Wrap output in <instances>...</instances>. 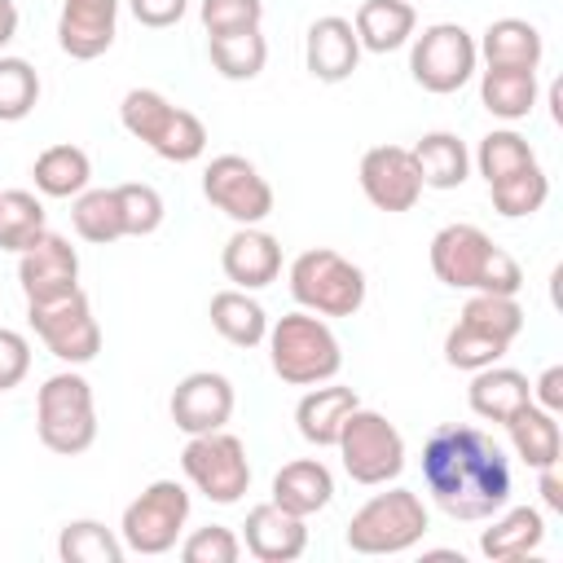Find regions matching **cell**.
Segmentation results:
<instances>
[{
	"label": "cell",
	"instance_id": "obj_48",
	"mask_svg": "<svg viewBox=\"0 0 563 563\" xmlns=\"http://www.w3.org/2000/svg\"><path fill=\"white\" fill-rule=\"evenodd\" d=\"M18 35V4L13 0H0V48Z\"/></svg>",
	"mask_w": 563,
	"mask_h": 563
},
{
	"label": "cell",
	"instance_id": "obj_16",
	"mask_svg": "<svg viewBox=\"0 0 563 563\" xmlns=\"http://www.w3.org/2000/svg\"><path fill=\"white\" fill-rule=\"evenodd\" d=\"M233 383L216 369H194L176 383L167 409H172V422L185 431V435H202V431H220L229 418H233Z\"/></svg>",
	"mask_w": 563,
	"mask_h": 563
},
{
	"label": "cell",
	"instance_id": "obj_15",
	"mask_svg": "<svg viewBox=\"0 0 563 563\" xmlns=\"http://www.w3.org/2000/svg\"><path fill=\"white\" fill-rule=\"evenodd\" d=\"M18 286L26 295V303H48V299H62L79 286V251L44 229L22 255H18Z\"/></svg>",
	"mask_w": 563,
	"mask_h": 563
},
{
	"label": "cell",
	"instance_id": "obj_41",
	"mask_svg": "<svg viewBox=\"0 0 563 563\" xmlns=\"http://www.w3.org/2000/svg\"><path fill=\"white\" fill-rule=\"evenodd\" d=\"M114 194H119V211H123V238H150L163 224L167 207L154 185L128 180V185H114Z\"/></svg>",
	"mask_w": 563,
	"mask_h": 563
},
{
	"label": "cell",
	"instance_id": "obj_25",
	"mask_svg": "<svg viewBox=\"0 0 563 563\" xmlns=\"http://www.w3.org/2000/svg\"><path fill=\"white\" fill-rule=\"evenodd\" d=\"M532 400V383L528 374L510 369V365H484L471 374V387H466V405L475 418L484 422H506L515 409H523Z\"/></svg>",
	"mask_w": 563,
	"mask_h": 563
},
{
	"label": "cell",
	"instance_id": "obj_36",
	"mask_svg": "<svg viewBox=\"0 0 563 563\" xmlns=\"http://www.w3.org/2000/svg\"><path fill=\"white\" fill-rule=\"evenodd\" d=\"M44 202L31 189H4L0 194V251L22 255L44 233Z\"/></svg>",
	"mask_w": 563,
	"mask_h": 563
},
{
	"label": "cell",
	"instance_id": "obj_27",
	"mask_svg": "<svg viewBox=\"0 0 563 563\" xmlns=\"http://www.w3.org/2000/svg\"><path fill=\"white\" fill-rule=\"evenodd\" d=\"M506 435H510V449L523 466L541 471V466H559V453H563V431H559V413H545L541 405H523L515 409L506 422Z\"/></svg>",
	"mask_w": 563,
	"mask_h": 563
},
{
	"label": "cell",
	"instance_id": "obj_47",
	"mask_svg": "<svg viewBox=\"0 0 563 563\" xmlns=\"http://www.w3.org/2000/svg\"><path fill=\"white\" fill-rule=\"evenodd\" d=\"M537 493H541V506L550 515H563V479H559V466H541L537 471Z\"/></svg>",
	"mask_w": 563,
	"mask_h": 563
},
{
	"label": "cell",
	"instance_id": "obj_45",
	"mask_svg": "<svg viewBox=\"0 0 563 563\" xmlns=\"http://www.w3.org/2000/svg\"><path fill=\"white\" fill-rule=\"evenodd\" d=\"M128 4H132V18L141 26H150V31L176 26L185 18V9H189V0H128Z\"/></svg>",
	"mask_w": 563,
	"mask_h": 563
},
{
	"label": "cell",
	"instance_id": "obj_5",
	"mask_svg": "<svg viewBox=\"0 0 563 563\" xmlns=\"http://www.w3.org/2000/svg\"><path fill=\"white\" fill-rule=\"evenodd\" d=\"M35 435L57 457H79L97 440V400L92 383L75 369H62L44 378L35 391Z\"/></svg>",
	"mask_w": 563,
	"mask_h": 563
},
{
	"label": "cell",
	"instance_id": "obj_18",
	"mask_svg": "<svg viewBox=\"0 0 563 563\" xmlns=\"http://www.w3.org/2000/svg\"><path fill=\"white\" fill-rule=\"evenodd\" d=\"M220 268L238 290H264L282 277V242L260 224H238L220 251Z\"/></svg>",
	"mask_w": 563,
	"mask_h": 563
},
{
	"label": "cell",
	"instance_id": "obj_30",
	"mask_svg": "<svg viewBox=\"0 0 563 563\" xmlns=\"http://www.w3.org/2000/svg\"><path fill=\"white\" fill-rule=\"evenodd\" d=\"M537 70H501V66H484L479 75V106L501 119V123H519L532 114L537 106Z\"/></svg>",
	"mask_w": 563,
	"mask_h": 563
},
{
	"label": "cell",
	"instance_id": "obj_13",
	"mask_svg": "<svg viewBox=\"0 0 563 563\" xmlns=\"http://www.w3.org/2000/svg\"><path fill=\"white\" fill-rule=\"evenodd\" d=\"M202 198L233 224H264L273 216V185L242 154H216L202 167Z\"/></svg>",
	"mask_w": 563,
	"mask_h": 563
},
{
	"label": "cell",
	"instance_id": "obj_3",
	"mask_svg": "<svg viewBox=\"0 0 563 563\" xmlns=\"http://www.w3.org/2000/svg\"><path fill=\"white\" fill-rule=\"evenodd\" d=\"M268 365L282 383L290 387H317V383H330L339 369H343V347L330 330L325 317L317 312H286L277 321H268Z\"/></svg>",
	"mask_w": 563,
	"mask_h": 563
},
{
	"label": "cell",
	"instance_id": "obj_43",
	"mask_svg": "<svg viewBox=\"0 0 563 563\" xmlns=\"http://www.w3.org/2000/svg\"><path fill=\"white\" fill-rule=\"evenodd\" d=\"M198 18L207 26V35H229V31H246L264 22V0H202Z\"/></svg>",
	"mask_w": 563,
	"mask_h": 563
},
{
	"label": "cell",
	"instance_id": "obj_8",
	"mask_svg": "<svg viewBox=\"0 0 563 563\" xmlns=\"http://www.w3.org/2000/svg\"><path fill=\"white\" fill-rule=\"evenodd\" d=\"M339 457L352 484L365 488H383L405 471V435L396 431V422L378 409L356 405L339 431Z\"/></svg>",
	"mask_w": 563,
	"mask_h": 563
},
{
	"label": "cell",
	"instance_id": "obj_44",
	"mask_svg": "<svg viewBox=\"0 0 563 563\" xmlns=\"http://www.w3.org/2000/svg\"><path fill=\"white\" fill-rule=\"evenodd\" d=\"M31 369V343L18 330L0 325V391H13Z\"/></svg>",
	"mask_w": 563,
	"mask_h": 563
},
{
	"label": "cell",
	"instance_id": "obj_42",
	"mask_svg": "<svg viewBox=\"0 0 563 563\" xmlns=\"http://www.w3.org/2000/svg\"><path fill=\"white\" fill-rule=\"evenodd\" d=\"M180 559L185 563H238L242 559V537L233 528H224V523L194 528L180 541Z\"/></svg>",
	"mask_w": 563,
	"mask_h": 563
},
{
	"label": "cell",
	"instance_id": "obj_1",
	"mask_svg": "<svg viewBox=\"0 0 563 563\" xmlns=\"http://www.w3.org/2000/svg\"><path fill=\"white\" fill-rule=\"evenodd\" d=\"M422 484L457 523H484L510 501V462L479 427L444 422L422 444Z\"/></svg>",
	"mask_w": 563,
	"mask_h": 563
},
{
	"label": "cell",
	"instance_id": "obj_34",
	"mask_svg": "<svg viewBox=\"0 0 563 563\" xmlns=\"http://www.w3.org/2000/svg\"><path fill=\"white\" fill-rule=\"evenodd\" d=\"M57 554L66 563H123V537L101 519H70L57 532Z\"/></svg>",
	"mask_w": 563,
	"mask_h": 563
},
{
	"label": "cell",
	"instance_id": "obj_9",
	"mask_svg": "<svg viewBox=\"0 0 563 563\" xmlns=\"http://www.w3.org/2000/svg\"><path fill=\"white\" fill-rule=\"evenodd\" d=\"M185 519H189V488L176 479H154L123 506V519H119L123 550L145 554V559L167 554V550H176Z\"/></svg>",
	"mask_w": 563,
	"mask_h": 563
},
{
	"label": "cell",
	"instance_id": "obj_19",
	"mask_svg": "<svg viewBox=\"0 0 563 563\" xmlns=\"http://www.w3.org/2000/svg\"><path fill=\"white\" fill-rule=\"evenodd\" d=\"M119 35V0H62L57 44L75 62L101 57Z\"/></svg>",
	"mask_w": 563,
	"mask_h": 563
},
{
	"label": "cell",
	"instance_id": "obj_40",
	"mask_svg": "<svg viewBox=\"0 0 563 563\" xmlns=\"http://www.w3.org/2000/svg\"><path fill=\"white\" fill-rule=\"evenodd\" d=\"M40 101V75L26 57H0V123H22Z\"/></svg>",
	"mask_w": 563,
	"mask_h": 563
},
{
	"label": "cell",
	"instance_id": "obj_2",
	"mask_svg": "<svg viewBox=\"0 0 563 563\" xmlns=\"http://www.w3.org/2000/svg\"><path fill=\"white\" fill-rule=\"evenodd\" d=\"M431 273L449 290H488V295H519L523 268L510 251H501L479 224H444L431 238Z\"/></svg>",
	"mask_w": 563,
	"mask_h": 563
},
{
	"label": "cell",
	"instance_id": "obj_28",
	"mask_svg": "<svg viewBox=\"0 0 563 563\" xmlns=\"http://www.w3.org/2000/svg\"><path fill=\"white\" fill-rule=\"evenodd\" d=\"M422 189H457L471 176V150L457 132H422L418 145H409Z\"/></svg>",
	"mask_w": 563,
	"mask_h": 563
},
{
	"label": "cell",
	"instance_id": "obj_31",
	"mask_svg": "<svg viewBox=\"0 0 563 563\" xmlns=\"http://www.w3.org/2000/svg\"><path fill=\"white\" fill-rule=\"evenodd\" d=\"M31 176H35V189L44 198H75L92 180V158H88V150L62 141V145H48L35 154Z\"/></svg>",
	"mask_w": 563,
	"mask_h": 563
},
{
	"label": "cell",
	"instance_id": "obj_22",
	"mask_svg": "<svg viewBox=\"0 0 563 563\" xmlns=\"http://www.w3.org/2000/svg\"><path fill=\"white\" fill-rule=\"evenodd\" d=\"M361 405V396L352 391V387H343V383H317V387H308L303 396H299V405H295V427H299V435L312 444V449H334L339 444V431H343V422H347V413Z\"/></svg>",
	"mask_w": 563,
	"mask_h": 563
},
{
	"label": "cell",
	"instance_id": "obj_17",
	"mask_svg": "<svg viewBox=\"0 0 563 563\" xmlns=\"http://www.w3.org/2000/svg\"><path fill=\"white\" fill-rule=\"evenodd\" d=\"M242 550L260 563H295L308 550V519L282 510L277 501H260L246 510Z\"/></svg>",
	"mask_w": 563,
	"mask_h": 563
},
{
	"label": "cell",
	"instance_id": "obj_11",
	"mask_svg": "<svg viewBox=\"0 0 563 563\" xmlns=\"http://www.w3.org/2000/svg\"><path fill=\"white\" fill-rule=\"evenodd\" d=\"M180 471L185 479L216 506H238L251 488V462H246V444L238 435L220 431H202L189 435V444L180 449Z\"/></svg>",
	"mask_w": 563,
	"mask_h": 563
},
{
	"label": "cell",
	"instance_id": "obj_4",
	"mask_svg": "<svg viewBox=\"0 0 563 563\" xmlns=\"http://www.w3.org/2000/svg\"><path fill=\"white\" fill-rule=\"evenodd\" d=\"M119 123L167 163H194L207 150V123L194 110L172 106L158 88H128L119 101Z\"/></svg>",
	"mask_w": 563,
	"mask_h": 563
},
{
	"label": "cell",
	"instance_id": "obj_35",
	"mask_svg": "<svg viewBox=\"0 0 563 563\" xmlns=\"http://www.w3.org/2000/svg\"><path fill=\"white\" fill-rule=\"evenodd\" d=\"M70 224L84 242L92 246H110L123 238V211H119V194L114 189H84L70 198Z\"/></svg>",
	"mask_w": 563,
	"mask_h": 563
},
{
	"label": "cell",
	"instance_id": "obj_37",
	"mask_svg": "<svg viewBox=\"0 0 563 563\" xmlns=\"http://www.w3.org/2000/svg\"><path fill=\"white\" fill-rule=\"evenodd\" d=\"M457 321L501 339V343H515L523 334V308L515 295H488V290H471V299L462 303Z\"/></svg>",
	"mask_w": 563,
	"mask_h": 563
},
{
	"label": "cell",
	"instance_id": "obj_29",
	"mask_svg": "<svg viewBox=\"0 0 563 563\" xmlns=\"http://www.w3.org/2000/svg\"><path fill=\"white\" fill-rule=\"evenodd\" d=\"M207 317H211V330L233 343V347H260L264 334H268V312L260 299H251V290H216L211 303H207Z\"/></svg>",
	"mask_w": 563,
	"mask_h": 563
},
{
	"label": "cell",
	"instance_id": "obj_20",
	"mask_svg": "<svg viewBox=\"0 0 563 563\" xmlns=\"http://www.w3.org/2000/svg\"><path fill=\"white\" fill-rule=\"evenodd\" d=\"M303 66L312 79L321 84H343L356 75L361 66V40H356V26L339 13H325L308 26L303 35Z\"/></svg>",
	"mask_w": 563,
	"mask_h": 563
},
{
	"label": "cell",
	"instance_id": "obj_10",
	"mask_svg": "<svg viewBox=\"0 0 563 563\" xmlns=\"http://www.w3.org/2000/svg\"><path fill=\"white\" fill-rule=\"evenodd\" d=\"M475 66H479V48L462 22H431L422 26V35L409 40V75L422 92L449 97L471 84Z\"/></svg>",
	"mask_w": 563,
	"mask_h": 563
},
{
	"label": "cell",
	"instance_id": "obj_24",
	"mask_svg": "<svg viewBox=\"0 0 563 563\" xmlns=\"http://www.w3.org/2000/svg\"><path fill=\"white\" fill-rule=\"evenodd\" d=\"M330 497H334V475H330V466H325L321 457H295V462H286V466L273 475V497H268V501H277L282 510L308 519V515L325 510Z\"/></svg>",
	"mask_w": 563,
	"mask_h": 563
},
{
	"label": "cell",
	"instance_id": "obj_33",
	"mask_svg": "<svg viewBox=\"0 0 563 563\" xmlns=\"http://www.w3.org/2000/svg\"><path fill=\"white\" fill-rule=\"evenodd\" d=\"M488 198H493V211L506 216V220H523V216H537L550 198V176L541 163H528L501 180L488 185Z\"/></svg>",
	"mask_w": 563,
	"mask_h": 563
},
{
	"label": "cell",
	"instance_id": "obj_38",
	"mask_svg": "<svg viewBox=\"0 0 563 563\" xmlns=\"http://www.w3.org/2000/svg\"><path fill=\"white\" fill-rule=\"evenodd\" d=\"M471 163H475L479 176L493 185V180H501V176H510V172L537 163V150H532L528 136H519L515 128H493L488 136H479V150H475Z\"/></svg>",
	"mask_w": 563,
	"mask_h": 563
},
{
	"label": "cell",
	"instance_id": "obj_14",
	"mask_svg": "<svg viewBox=\"0 0 563 563\" xmlns=\"http://www.w3.org/2000/svg\"><path fill=\"white\" fill-rule=\"evenodd\" d=\"M361 194L387 216L413 211L422 198V176L409 145H369L361 154Z\"/></svg>",
	"mask_w": 563,
	"mask_h": 563
},
{
	"label": "cell",
	"instance_id": "obj_6",
	"mask_svg": "<svg viewBox=\"0 0 563 563\" xmlns=\"http://www.w3.org/2000/svg\"><path fill=\"white\" fill-rule=\"evenodd\" d=\"M431 528V515H427V501L413 493V488H387V493H374L352 519H347V550L352 554H369V559H383V554H405L413 550Z\"/></svg>",
	"mask_w": 563,
	"mask_h": 563
},
{
	"label": "cell",
	"instance_id": "obj_21",
	"mask_svg": "<svg viewBox=\"0 0 563 563\" xmlns=\"http://www.w3.org/2000/svg\"><path fill=\"white\" fill-rule=\"evenodd\" d=\"M545 541V515L537 506H501L497 515H488V528L479 532V554L493 563H519L528 554H537Z\"/></svg>",
	"mask_w": 563,
	"mask_h": 563
},
{
	"label": "cell",
	"instance_id": "obj_26",
	"mask_svg": "<svg viewBox=\"0 0 563 563\" xmlns=\"http://www.w3.org/2000/svg\"><path fill=\"white\" fill-rule=\"evenodd\" d=\"M352 26L361 53H396L418 35V9L409 0H361Z\"/></svg>",
	"mask_w": 563,
	"mask_h": 563
},
{
	"label": "cell",
	"instance_id": "obj_23",
	"mask_svg": "<svg viewBox=\"0 0 563 563\" xmlns=\"http://www.w3.org/2000/svg\"><path fill=\"white\" fill-rule=\"evenodd\" d=\"M484 66H501V70H537L545 57V40L528 18H497L484 26V35L475 40Z\"/></svg>",
	"mask_w": 563,
	"mask_h": 563
},
{
	"label": "cell",
	"instance_id": "obj_32",
	"mask_svg": "<svg viewBox=\"0 0 563 563\" xmlns=\"http://www.w3.org/2000/svg\"><path fill=\"white\" fill-rule=\"evenodd\" d=\"M207 53H211V66L220 79L246 84L264 70L268 40L260 35V26H246V31H229V35H207Z\"/></svg>",
	"mask_w": 563,
	"mask_h": 563
},
{
	"label": "cell",
	"instance_id": "obj_12",
	"mask_svg": "<svg viewBox=\"0 0 563 563\" xmlns=\"http://www.w3.org/2000/svg\"><path fill=\"white\" fill-rule=\"evenodd\" d=\"M26 321L35 330V339L66 365H88L101 352V325L92 317L88 295L75 286L62 299L48 303H26Z\"/></svg>",
	"mask_w": 563,
	"mask_h": 563
},
{
	"label": "cell",
	"instance_id": "obj_39",
	"mask_svg": "<svg viewBox=\"0 0 563 563\" xmlns=\"http://www.w3.org/2000/svg\"><path fill=\"white\" fill-rule=\"evenodd\" d=\"M506 352H510V343H501V339H493V334H484L466 321H453L449 334H444V361L453 369H466V374H475L484 365H497Z\"/></svg>",
	"mask_w": 563,
	"mask_h": 563
},
{
	"label": "cell",
	"instance_id": "obj_46",
	"mask_svg": "<svg viewBox=\"0 0 563 563\" xmlns=\"http://www.w3.org/2000/svg\"><path fill=\"white\" fill-rule=\"evenodd\" d=\"M532 405H541L545 413H563V365L541 369V378L532 383Z\"/></svg>",
	"mask_w": 563,
	"mask_h": 563
},
{
	"label": "cell",
	"instance_id": "obj_7",
	"mask_svg": "<svg viewBox=\"0 0 563 563\" xmlns=\"http://www.w3.org/2000/svg\"><path fill=\"white\" fill-rule=\"evenodd\" d=\"M290 295L303 312L317 317H352L365 303V273L361 264H352L347 255L330 251V246H308L290 260L286 268Z\"/></svg>",
	"mask_w": 563,
	"mask_h": 563
}]
</instances>
